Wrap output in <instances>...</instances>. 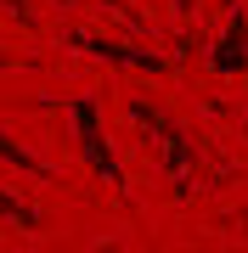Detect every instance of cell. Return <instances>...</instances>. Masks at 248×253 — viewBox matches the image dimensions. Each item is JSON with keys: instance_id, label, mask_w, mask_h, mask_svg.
Returning <instances> with one entry per match:
<instances>
[{"instance_id": "6da1fadb", "label": "cell", "mask_w": 248, "mask_h": 253, "mask_svg": "<svg viewBox=\"0 0 248 253\" xmlns=\"http://www.w3.org/2000/svg\"><path fill=\"white\" fill-rule=\"evenodd\" d=\"M130 118H136L141 129H147V141H152V152L164 158V169H169V180H175V197H192V158H198V146L186 141V129L175 124L169 113H158L152 101H130Z\"/></svg>"}, {"instance_id": "7a4b0ae2", "label": "cell", "mask_w": 248, "mask_h": 253, "mask_svg": "<svg viewBox=\"0 0 248 253\" xmlns=\"http://www.w3.org/2000/svg\"><path fill=\"white\" fill-rule=\"evenodd\" d=\"M68 118H74V141H79V158L91 163V169H96V174H101V180H107L113 191H124V163L113 158L107 135H101V113H96V101H91V96H74Z\"/></svg>"}, {"instance_id": "3957f363", "label": "cell", "mask_w": 248, "mask_h": 253, "mask_svg": "<svg viewBox=\"0 0 248 253\" xmlns=\"http://www.w3.org/2000/svg\"><path fill=\"white\" fill-rule=\"evenodd\" d=\"M209 68L226 73V79H237V73H248V17L243 6L231 0V17H226V34L209 45Z\"/></svg>"}, {"instance_id": "277c9868", "label": "cell", "mask_w": 248, "mask_h": 253, "mask_svg": "<svg viewBox=\"0 0 248 253\" xmlns=\"http://www.w3.org/2000/svg\"><path fill=\"white\" fill-rule=\"evenodd\" d=\"M68 45L91 51V56H101V62H119V68H141V73H164L169 68V56H152V51H136V45H113V40L79 34V28H68Z\"/></svg>"}, {"instance_id": "5b68a950", "label": "cell", "mask_w": 248, "mask_h": 253, "mask_svg": "<svg viewBox=\"0 0 248 253\" xmlns=\"http://www.w3.org/2000/svg\"><path fill=\"white\" fill-rule=\"evenodd\" d=\"M0 163H11V169L34 174V180H56V169H51V163H40L34 152H28V146H17V141H11L6 129H0Z\"/></svg>"}, {"instance_id": "8992f818", "label": "cell", "mask_w": 248, "mask_h": 253, "mask_svg": "<svg viewBox=\"0 0 248 253\" xmlns=\"http://www.w3.org/2000/svg\"><path fill=\"white\" fill-rule=\"evenodd\" d=\"M0 219H11V225H23V231H40V208L28 197H6V191H0Z\"/></svg>"}, {"instance_id": "52a82bcc", "label": "cell", "mask_w": 248, "mask_h": 253, "mask_svg": "<svg viewBox=\"0 0 248 253\" xmlns=\"http://www.w3.org/2000/svg\"><path fill=\"white\" fill-rule=\"evenodd\" d=\"M6 6H11V11H17V17H23V23H34V11H28V0H6Z\"/></svg>"}]
</instances>
